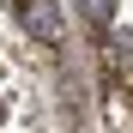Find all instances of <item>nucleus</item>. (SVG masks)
<instances>
[{
	"label": "nucleus",
	"mask_w": 133,
	"mask_h": 133,
	"mask_svg": "<svg viewBox=\"0 0 133 133\" xmlns=\"http://www.w3.org/2000/svg\"><path fill=\"white\" fill-rule=\"evenodd\" d=\"M85 12H91L97 24H109V18H115V0H85Z\"/></svg>",
	"instance_id": "obj_3"
},
{
	"label": "nucleus",
	"mask_w": 133,
	"mask_h": 133,
	"mask_svg": "<svg viewBox=\"0 0 133 133\" xmlns=\"http://www.w3.org/2000/svg\"><path fill=\"white\" fill-rule=\"evenodd\" d=\"M103 115H109V127H115V133H133V109H127V91H109V97H103Z\"/></svg>",
	"instance_id": "obj_2"
},
{
	"label": "nucleus",
	"mask_w": 133,
	"mask_h": 133,
	"mask_svg": "<svg viewBox=\"0 0 133 133\" xmlns=\"http://www.w3.org/2000/svg\"><path fill=\"white\" fill-rule=\"evenodd\" d=\"M24 30L42 36V42H61V12H55V0H24Z\"/></svg>",
	"instance_id": "obj_1"
}]
</instances>
